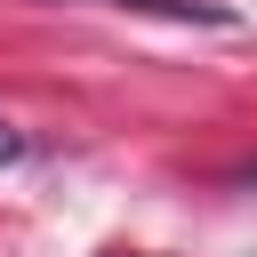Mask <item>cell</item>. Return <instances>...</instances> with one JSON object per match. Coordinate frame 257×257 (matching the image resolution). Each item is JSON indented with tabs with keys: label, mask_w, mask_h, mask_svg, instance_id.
I'll use <instances>...</instances> for the list:
<instances>
[{
	"label": "cell",
	"mask_w": 257,
	"mask_h": 257,
	"mask_svg": "<svg viewBox=\"0 0 257 257\" xmlns=\"http://www.w3.org/2000/svg\"><path fill=\"white\" fill-rule=\"evenodd\" d=\"M0 161H24V137L16 128H0Z\"/></svg>",
	"instance_id": "cell-2"
},
{
	"label": "cell",
	"mask_w": 257,
	"mask_h": 257,
	"mask_svg": "<svg viewBox=\"0 0 257 257\" xmlns=\"http://www.w3.org/2000/svg\"><path fill=\"white\" fill-rule=\"evenodd\" d=\"M112 8H145V16H177V24H225V8H209V0H112Z\"/></svg>",
	"instance_id": "cell-1"
}]
</instances>
